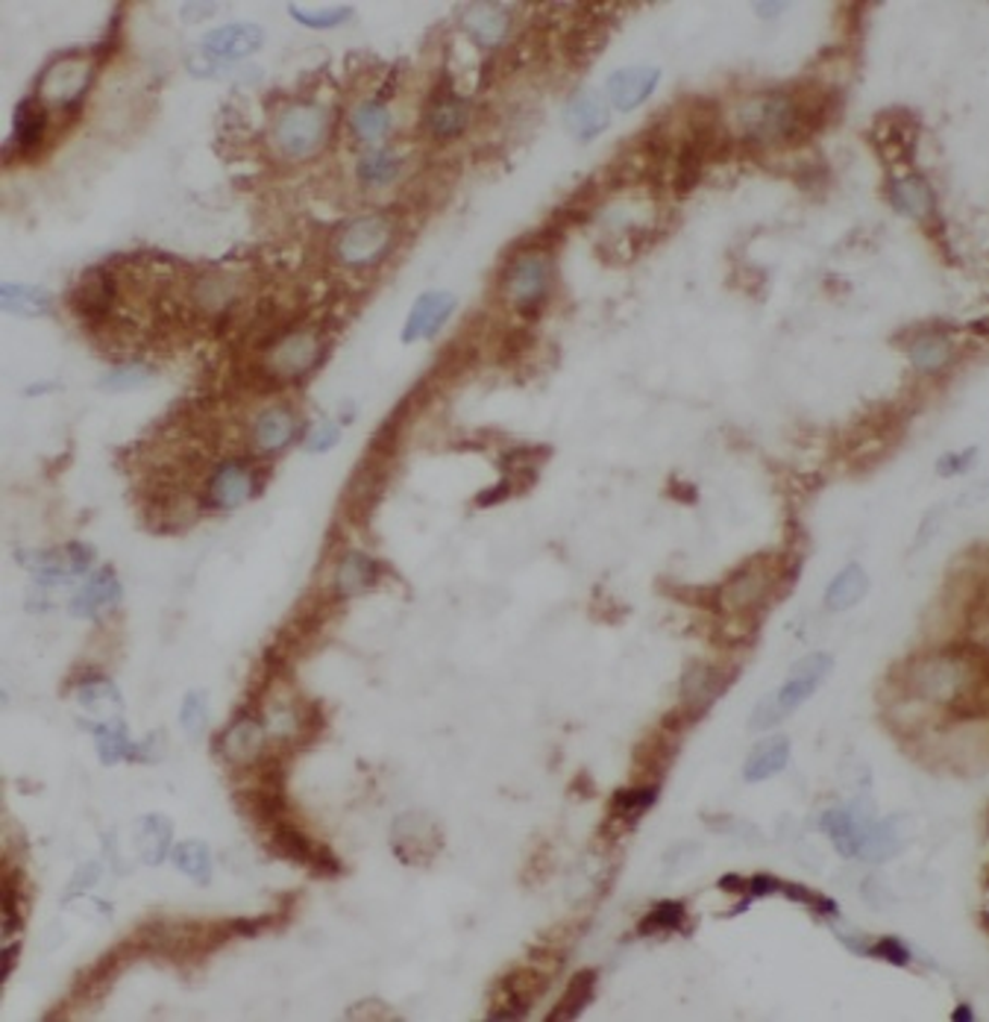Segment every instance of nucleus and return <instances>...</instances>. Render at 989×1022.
<instances>
[{
	"label": "nucleus",
	"instance_id": "obj_35",
	"mask_svg": "<svg viewBox=\"0 0 989 1022\" xmlns=\"http://www.w3.org/2000/svg\"><path fill=\"white\" fill-rule=\"evenodd\" d=\"M171 859L183 876H188L192 881H197V885H209L211 855L200 840H185V843H180V847L173 849Z\"/></svg>",
	"mask_w": 989,
	"mask_h": 1022
},
{
	"label": "nucleus",
	"instance_id": "obj_1",
	"mask_svg": "<svg viewBox=\"0 0 989 1022\" xmlns=\"http://www.w3.org/2000/svg\"><path fill=\"white\" fill-rule=\"evenodd\" d=\"M831 670H834V658L826 656V653H810V656H805L802 661H796L793 670H790L787 682H784L779 691L764 696L758 708L752 711V729L764 732V729H772V726H779L781 720H787L790 714L796 711L807 696L817 694V688L826 682Z\"/></svg>",
	"mask_w": 989,
	"mask_h": 1022
},
{
	"label": "nucleus",
	"instance_id": "obj_26",
	"mask_svg": "<svg viewBox=\"0 0 989 1022\" xmlns=\"http://www.w3.org/2000/svg\"><path fill=\"white\" fill-rule=\"evenodd\" d=\"M869 591V576L860 564H848L834 576V582L826 591V606L831 611H845V608H855Z\"/></svg>",
	"mask_w": 989,
	"mask_h": 1022
},
{
	"label": "nucleus",
	"instance_id": "obj_22",
	"mask_svg": "<svg viewBox=\"0 0 989 1022\" xmlns=\"http://www.w3.org/2000/svg\"><path fill=\"white\" fill-rule=\"evenodd\" d=\"M464 29L481 48H497L509 36L511 15L505 7H497V3H476L464 15Z\"/></svg>",
	"mask_w": 989,
	"mask_h": 1022
},
{
	"label": "nucleus",
	"instance_id": "obj_23",
	"mask_svg": "<svg viewBox=\"0 0 989 1022\" xmlns=\"http://www.w3.org/2000/svg\"><path fill=\"white\" fill-rule=\"evenodd\" d=\"M261 743H265V729L256 717H241L227 729L221 741L223 755L239 767H247L261 755Z\"/></svg>",
	"mask_w": 989,
	"mask_h": 1022
},
{
	"label": "nucleus",
	"instance_id": "obj_29",
	"mask_svg": "<svg viewBox=\"0 0 989 1022\" xmlns=\"http://www.w3.org/2000/svg\"><path fill=\"white\" fill-rule=\"evenodd\" d=\"M432 823L426 820L423 814H405L403 820H396L394 826V849L396 855L408 864H417L423 859H432V852L426 849L423 838L429 835Z\"/></svg>",
	"mask_w": 989,
	"mask_h": 1022
},
{
	"label": "nucleus",
	"instance_id": "obj_14",
	"mask_svg": "<svg viewBox=\"0 0 989 1022\" xmlns=\"http://www.w3.org/2000/svg\"><path fill=\"white\" fill-rule=\"evenodd\" d=\"M452 312H455V297L450 291H426L423 297H417L414 309L408 312V320L403 327V344L438 336V329L447 324Z\"/></svg>",
	"mask_w": 989,
	"mask_h": 1022
},
{
	"label": "nucleus",
	"instance_id": "obj_4",
	"mask_svg": "<svg viewBox=\"0 0 989 1022\" xmlns=\"http://www.w3.org/2000/svg\"><path fill=\"white\" fill-rule=\"evenodd\" d=\"M332 133V118L323 107L317 104H294L282 109L273 121V145L282 156H289L294 162L312 159L320 154V147L329 142Z\"/></svg>",
	"mask_w": 989,
	"mask_h": 1022
},
{
	"label": "nucleus",
	"instance_id": "obj_33",
	"mask_svg": "<svg viewBox=\"0 0 989 1022\" xmlns=\"http://www.w3.org/2000/svg\"><path fill=\"white\" fill-rule=\"evenodd\" d=\"M135 838H138V849H142V859L147 864H162L164 855H168V843H171V823L162 820L159 814L145 817L135 829Z\"/></svg>",
	"mask_w": 989,
	"mask_h": 1022
},
{
	"label": "nucleus",
	"instance_id": "obj_45",
	"mask_svg": "<svg viewBox=\"0 0 989 1022\" xmlns=\"http://www.w3.org/2000/svg\"><path fill=\"white\" fill-rule=\"evenodd\" d=\"M975 453H978V450H969V453H957V455H945V459H940V464H937V473H940V476H954V473L969 471V462L975 459Z\"/></svg>",
	"mask_w": 989,
	"mask_h": 1022
},
{
	"label": "nucleus",
	"instance_id": "obj_37",
	"mask_svg": "<svg viewBox=\"0 0 989 1022\" xmlns=\"http://www.w3.org/2000/svg\"><path fill=\"white\" fill-rule=\"evenodd\" d=\"M289 12H291V19L300 21L303 27H312V29L338 27V24H344V21L353 15V10H350V7H323V10H315V7H308V10H306V7H300V3H291Z\"/></svg>",
	"mask_w": 989,
	"mask_h": 1022
},
{
	"label": "nucleus",
	"instance_id": "obj_38",
	"mask_svg": "<svg viewBox=\"0 0 989 1022\" xmlns=\"http://www.w3.org/2000/svg\"><path fill=\"white\" fill-rule=\"evenodd\" d=\"M684 920V905L682 902H673V899H667V902H658V905L644 916V923H640V935H661V932H675V928L682 926Z\"/></svg>",
	"mask_w": 989,
	"mask_h": 1022
},
{
	"label": "nucleus",
	"instance_id": "obj_31",
	"mask_svg": "<svg viewBox=\"0 0 989 1022\" xmlns=\"http://www.w3.org/2000/svg\"><path fill=\"white\" fill-rule=\"evenodd\" d=\"M350 130L362 142H379V138L391 133V112L384 109L382 100H365L362 107L353 109Z\"/></svg>",
	"mask_w": 989,
	"mask_h": 1022
},
{
	"label": "nucleus",
	"instance_id": "obj_8",
	"mask_svg": "<svg viewBox=\"0 0 989 1022\" xmlns=\"http://www.w3.org/2000/svg\"><path fill=\"white\" fill-rule=\"evenodd\" d=\"M115 300H118L115 277H112L106 268H91V270H86L77 282H74V289H71V294H68V306H71V312H74L83 324L97 327V324H103L106 315L112 312Z\"/></svg>",
	"mask_w": 989,
	"mask_h": 1022
},
{
	"label": "nucleus",
	"instance_id": "obj_9",
	"mask_svg": "<svg viewBox=\"0 0 989 1022\" xmlns=\"http://www.w3.org/2000/svg\"><path fill=\"white\" fill-rule=\"evenodd\" d=\"M256 491H259V483H256V473H253L251 464L230 459V462L218 464L211 473L209 485H206V506L218 511L239 509L251 497H256Z\"/></svg>",
	"mask_w": 989,
	"mask_h": 1022
},
{
	"label": "nucleus",
	"instance_id": "obj_19",
	"mask_svg": "<svg viewBox=\"0 0 989 1022\" xmlns=\"http://www.w3.org/2000/svg\"><path fill=\"white\" fill-rule=\"evenodd\" d=\"M869 826H872V823H869L866 814H860V805L834 808L822 817V829L831 835L837 852H840L843 859H855L857 852H860V843H864V835Z\"/></svg>",
	"mask_w": 989,
	"mask_h": 1022
},
{
	"label": "nucleus",
	"instance_id": "obj_7",
	"mask_svg": "<svg viewBox=\"0 0 989 1022\" xmlns=\"http://www.w3.org/2000/svg\"><path fill=\"white\" fill-rule=\"evenodd\" d=\"M95 77V65L86 62V59L80 57H65L53 62V65L45 68V74L39 80V97L45 107H57L65 109V112H74L80 107V100L86 95L88 83Z\"/></svg>",
	"mask_w": 989,
	"mask_h": 1022
},
{
	"label": "nucleus",
	"instance_id": "obj_34",
	"mask_svg": "<svg viewBox=\"0 0 989 1022\" xmlns=\"http://www.w3.org/2000/svg\"><path fill=\"white\" fill-rule=\"evenodd\" d=\"M95 741H97V755H100V762L103 764H118L130 758L135 753L133 741H130V734H126L124 723L121 720H109V723H97L95 726Z\"/></svg>",
	"mask_w": 989,
	"mask_h": 1022
},
{
	"label": "nucleus",
	"instance_id": "obj_42",
	"mask_svg": "<svg viewBox=\"0 0 989 1022\" xmlns=\"http://www.w3.org/2000/svg\"><path fill=\"white\" fill-rule=\"evenodd\" d=\"M338 438H341V426L332 424V421H320L306 433V450L308 453H327L338 445Z\"/></svg>",
	"mask_w": 989,
	"mask_h": 1022
},
{
	"label": "nucleus",
	"instance_id": "obj_10",
	"mask_svg": "<svg viewBox=\"0 0 989 1022\" xmlns=\"http://www.w3.org/2000/svg\"><path fill=\"white\" fill-rule=\"evenodd\" d=\"M50 126V109L41 104L39 97L29 95L15 107V118H12V135L10 145H7V156H21L27 159L45 145Z\"/></svg>",
	"mask_w": 989,
	"mask_h": 1022
},
{
	"label": "nucleus",
	"instance_id": "obj_15",
	"mask_svg": "<svg viewBox=\"0 0 989 1022\" xmlns=\"http://www.w3.org/2000/svg\"><path fill=\"white\" fill-rule=\"evenodd\" d=\"M564 124L578 142H590L599 133H606L611 124V109L602 97L596 92H578L576 97H570L567 109H564Z\"/></svg>",
	"mask_w": 989,
	"mask_h": 1022
},
{
	"label": "nucleus",
	"instance_id": "obj_32",
	"mask_svg": "<svg viewBox=\"0 0 989 1022\" xmlns=\"http://www.w3.org/2000/svg\"><path fill=\"white\" fill-rule=\"evenodd\" d=\"M596 990V973L594 970H582V973L573 975V982L567 984V994L561 996V1002L552 1013H549V1020H576L578 1013L585 1011L590 999H594Z\"/></svg>",
	"mask_w": 989,
	"mask_h": 1022
},
{
	"label": "nucleus",
	"instance_id": "obj_20",
	"mask_svg": "<svg viewBox=\"0 0 989 1022\" xmlns=\"http://www.w3.org/2000/svg\"><path fill=\"white\" fill-rule=\"evenodd\" d=\"M118 599H121V582L115 579V570L103 568L74 594L71 615L74 618H97L100 611L115 606Z\"/></svg>",
	"mask_w": 989,
	"mask_h": 1022
},
{
	"label": "nucleus",
	"instance_id": "obj_2",
	"mask_svg": "<svg viewBox=\"0 0 989 1022\" xmlns=\"http://www.w3.org/2000/svg\"><path fill=\"white\" fill-rule=\"evenodd\" d=\"M552 282H555V265L547 251L514 253L500 277L502 300L520 315H535L547 303Z\"/></svg>",
	"mask_w": 989,
	"mask_h": 1022
},
{
	"label": "nucleus",
	"instance_id": "obj_24",
	"mask_svg": "<svg viewBox=\"0 0 989 1022\" xmlns=\"http://www.w3.org/2000/svg\"><path fill=\"white\" fill-rule=\"evenodd\" d=\"M379 582V564L365 552H346L335 570L338 597H358Z\"/></svg>",
	"mask_w": 989,
	"mask_h": 1022
},
{
	"label": "nucleus",
	"instance_id": "obj_48",
	"mask_svg": "<svg viewBox=\"0 0 989 1022\" xmlns=\"http://www.w3.org/2000/svg\"><path fill=\"white\" fill-rule=\"evenodd\" d=\"M509 494H511V479H509V476H505V479H502L500 485H493L490 491L479 494V497H476V506H493V502H502V500H505Z\"/></svg>",
	"mask_w": 989,
	"mask_h": 1022
},
{
	"label": "nucleus",
	"instance_id": "obj_41",
	"mask_svg": "<svg viewBox=\"0 0 989 1022\" xmlns=\"http://www.w3.org/2000/svg\"><path fill=\"white\" fill-rule=\"evenodd\" d=\"M150 377H154V374H150V367L124 365V367H115L109 377L100 379V388H106V391H115V394L118 391H133V388H142L145 382H150Z\"/></svg>",
	"mask_w": 989,
	"mask_h": 1022
},
{
	"label": "nucleus",
	"instance_id": "obj_46",
	"mask_svg": "<svg viewBox=\"0 0 989 1022\" xmlns=\"http://www.w3.org/2000/svg\"><path fill=\"white\" fill-rule=\"evenodd\" d=\"M746 890H749L752 897H767V893H779L781 881L772 876H755L746 881Z\"/></svg>",
	"mask_w": 989,
	"mask_h": 1022
},
{
	"label": "nucleus",
	"instance_id": "obj_3",
	"mask_svg": "<svg viewBox=\"0 0 989 1022\" xmlns=\"http://www.w3.org/2000/svg\"><path fill=\"white\" fill-rule=\"evenodd\" d=\"M396 227L388 215H362L344 223L332 242V259L344 268H374L391 253Z\"/></svg>",
	"mask_w": 989,
	"mask_h": 1022
},
{
	"label": "nucleus",
	"instance_id": "obj_6",
	"mask_svg": "<svg viewBox=\"0 0 989 1022\" xmlns=\"http://www.w3.org/2000/svg\"><path fill=\"white\" fill-rule=\"evenodd\" d=\"M323 358V341L315 329L294 327L282 329L277 338H270L261 353V374L279 379V382H294V379L308 377Z\"/></svg>",
	"mask_w": 989,
	"mask_h": 1022
},
{
	"label": "nucleus",
	"instance_id": "obj_51",
	"mask_svg": "<svg viewBox=\"0 0 989 1022\" xmlns=\"http://www.w3.org/2000/svg\"><path fill=\"white\" fill-rule=\"evenodd\" d=\"M951 1020H954V1022H969V1020H972V1008H969V1005H961L957 1011L951 1013Z\"/></svg>",
	"mask_w": 989,
	"mask_h": 1022
},
{
	"label": "nucleus",
	"instance_id": "obj_27",
	"mask_svg": "<svg viewBox=\"0 0 989 1022\" xmlns=\"http://www.w3.org/2000/svg\"><path fill=\"white\" fill-rule=\"evenodd\" d=\"M0 306L19 315V318H39L50 312V294L39 285H21V282H3L0 289Z\"/></svg>",
	"mask_w": 989,
	"mask_h": 1022
},
{
	"label": "nucleus",
	"instance_id": "obj_17",
	"mask_svg": "<svg viewBox=\"0 0 989 1022\" xmlns=\"http://www.w3.org/2000/svg\"><path fill=\"white\" fill-rule=\"evenodd\" d=\"M769 585H772V576H769L767 570L760 568V564H746L717 591V597H720V606L740 611V608L760 606L769 594Z\"/></svg>",
	"mask_w": 989,
	"mask_h": 1022
},
{
	"label": "nucleus",
	"instance_id": "obj_40",
	"mask_svg": "<svg viewBox=\"0 0 989 1022\" xmlns=\"http://www.w3.org/2000/svg\"><path fill=\"white\" fill-rule=\"evenodd\" d=\"M180 723H183V732L188 734V738H200V734L206 732L209 708H206V696H203L200 691L185 696L183 708H180Z\"/></svg>",
	"mask_w": 989,
	"mask_h": 1022
},
{
	"label": "nucleus",
	"instance_id": "obj_49",
	"mask_svg": "<svg viewBox=\"0 0 989 1022\" xmlns=\"http://www.w3.org/2000/svg\"><path fill=\"white\" fill-rule=\"evenodd\" d=\"M15 956H19V946H7V952H3V966H0V982H7L12 973V966H15Z\"/></svg>",
	"mask_w": 989,
	"mask_h": 1022
},
{
	"label": "nucleus",
	"instance_id": "obj_44",
	"mask_svg": "<svg viewBox=\"0 0 989 1022\" xmlns=\"http://www.w3.org/2000/svg\"><path fill=\"white\" fill-rule=\"evenodd\" d=\"M781 890H784L793 902H805V905H810L817 914H831V916L837 914V905L831 902V899L819 897V893H810L807 888H798V885H781Z\"/></svg>",
	"mask_w": 989,
	"mask_h": 1022
},
{
	"label": "nucleus",
	"instance_id": "obj_5",
	"mask_svg": "<svg viewBox=\"0 0 989 1022\" xmlns=\"http://www.w3.org/2000/svg\"><path fill=\"white\" fill-rule=\"evenodd\" d=\"M793 95L790 92H760V95L746 97L737 107V133L746 145L764 147L776 142H787L790 126H793Z\"/></svg>",
	"mask_w": 989,
	"mask_h": 1022
},
{
	"label": "nucleus",
	"instance_id": "obj_30",
	"mask_svg": "<svg viewBox=\"0 0 989 1022\" xmlns=\"http://www.w3.org/2000/svg\"><path fill=\"white\" fill-rule=\"evenodd\" d=\"M951 356H954V348H951L949 338H942L940 332H925L911 344V362L916 370H923V374H937L942 367L949 365Z\"/></svg>",
	"mask_w": 989,
	"mask_h": 1022
},
{
	"label": "nucleus",
	"instance_id": "obj_21",
	"mask_svg": "<svg viewBox=\"0 0 989 1022\" xmlns=\"http://www.w3.org/2000/svg\"><path fill=\"white\" fill-rule=\"evenodd\" d=\"M890 203L895 212L907 215L913 221H925L933 212V188L931 183L919 174L899 177L890 183Z\"/></svg>",
	"mask_w": 989,
	"mask_h": 1022
},
{
	"label": "nucleus",
	"instance_id": "obj_39",
	"mask_svg": "<svg viewBox=\"0 0 989 1022\" xmlns=\"http://www.w3.org/2000/svg\"><path fill=\"white\" fill-rule=\"evenodd\" d=\"M655 796H658V788L649 784V788H634V791H620L614 796V805L611 808L620 814V817H640L644 811H649L655 805Z\"/></svg>",
	"mask_w": 989,
	"mask_h": 1022
},
{
	"label": "nucleus",
	"instance_id": "obj_43",
	"mask_svg": "<svg viewBox=\"0 0 989 1022\" xmlns=\"http://www.w3.org/2000/svg\"><path fill=\"white\" fill-rule=\"evenodd\" d=\"M869 956L881 958V961H887V964H895V966H904L907 961H911V952H907V949H904V946L899 944L895 937H881L878 944L869 946Z\"/></svg>",
	"mask_w": 989,
	"mask_h": 1022
},
{
	"label": "nucleus",
	"instance_id": "obj_28",
	"mask_svg": "<svg viewBox=\"0 0 989 1022\" xmlns=\"http://www.w3.org/2000/svg\"><path fill=\"white\" fill-rule=\"evenodd\" d=\"M400 168H403V159L391 147H374V150H367L358 159V183L365 185V188H382V185L394 183L396 177H400Z\"/></svg>",
	"mask_w": 989,
	"mask_h": 1022
},
{
	"label": "nucleus",
	"instance_id": "obj_36",
	"mask_svg": "<svg viewBox=\"0 0 989 1022\" xmlns=\"http://www.w3.org/2000/svg\"><path fill=\"white\" fill-rule=\"evenodd\" d=\"M273 847H277L279 855H285V859H291V861H300V864H315V859H317V852L312 849V843H308V840L294 829V826H289V823H282V826L273 829Z\"/></svg>",
	"mask_w": 989,
	"mask_h": 1022
},
{
	"label": "nucleus",
	"instance_id": "obj_12",
	"mask_svg": "<svg viewBox=\"0 0 989 1022\" xmlns=\"http://www.w3.org/2000/svg\"><path fill=\"white\" fill-rule=\"evenodd\" d=\"M467 121H471V104L450 88H441V92H435L429 107H426L423 126L429 130L435 142H450V138H459L464 133Z\"/></svg>",
	"mask_w": 989,
	"mask_h": 1022
},
{
	"label": "nucleus",
	"instance_id": "obj_13",
	"mask_svg": "<svg viewBox=\"0 0 989 1022\" xmlns=\"http://www.w3.org/2000/svg\"><path fill=\"white\" fill-rule=\"evenodd\" d=\"M661 80V68L655 65H637V68H623L608 77V97H611V107L616 112H632L634 107L646 104L652 97L655 86Z\"/></svg>",
	"mask_w": 989,
	"mask_h": 1022
},
{
	"label": "nucleus",
	"instance_id": "obj_18",
	"mask_svg": "<svg viewBox=\"0 0 989 1022\" xmlns=\"http://www.w3.org/2000/svg\"><path fill=\"white\" fill-rule=\"evenodd\" d=\"M725 685H729V676L722 670L711 665H693L682 679V699L691 708V717L708 711L713 699L725 691Z\"/></svg>",
	"mask_w": 989,
	"mask_h": 1022
},
{
	"label": "nucleus",
	"instance_id": "obj_16",
	"mask_svg": "<svg viewBox=\"0 0 989 1022\" xmlns=\"http://www.w3.org/2000/svg\"><path fill=\"white\" fill-rule=\"evenodd\" d=\"M294 435H297V417H294V412L285 409V405H270V409H265V412L256 417L251 441L253 447H256V453L270 455L285 450V447L294 441Z\"/></svg>",
	"mask_w": 989,
	"mask_h": 1022
},
{
	"label": "nucleus",
	"instance_id": "obj_47",
	"mask_svg": "<svg viewBox=\"0 0 989 1022\" xmlns=\"http://www.w3.org/2000/svg\"><path fill=\"white\" fill-rule=\"evenodd\" d=\"M3 902H7V926H3V935H12V932L19 928V902H15V888H12V885L3 888Z\"/></svg>",
	"mask_w": 989,
	"mask_h": 1022
},
{
	"label": "nucleus",
	"instance_id": "obj_11",
	"mask_svg": "<svg viewBox=\"0 0 989 1022\" xmlns=\"http://www.w3.org/2000/svg\"><path fill=\"white\" fill-rule=\"evenodd\" d=\"M265 45V33L256 24H227V27L211 29L203 36V53L206 59H221V62H232V59H244L256 53Z\"/></svg>",
	"mask_w": 989,
	"mask_h": 1022
},
{
	"label": "nucleus",
	"instance_id": "obj_50",
	"mask_svg": "<svg viewBox=\"0 0 989 1022\" xmlns=\"http://www.w3.org/2000/svg\"><path fill=\"white\" fill-rule=\"evenodd\" d=\"M746 881H749V878H740V876H722L720 878V888L722 890H734V893H740V890H746Z\"/></svg>",
	"mask_w": 989,
	"mask_h": 1022
},
{
	"label": "nucleus",
	"instance_id": "obj_25",
	"mask_svg": "<svg viewBox=\"0 0 989 1022\" xmlns=\"http://www.w3.org/2000/svg\"><path fill=\"white\" fill-rule=\"evenodd\" d=\"M790 762V741L784 734L779 738H769V741L758 743L752 755L743 764V779L746 781H764L772 779L776 772H781Z\"/></svg>",
	"mask_w": 989,
	"mask_h": 1022
}]
</instances>
